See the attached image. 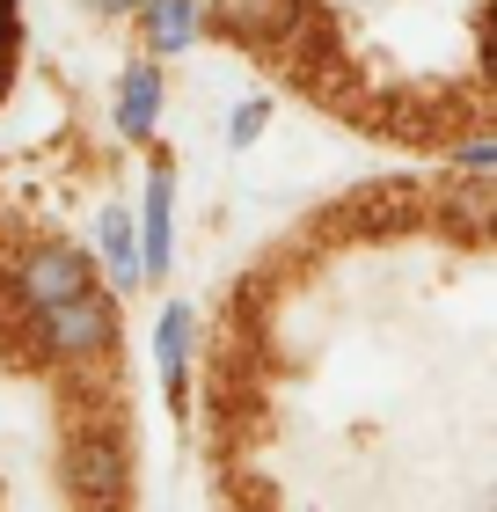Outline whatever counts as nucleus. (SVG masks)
Instances as JSON below:
<instances>
[{
  "mask_svg": "<svg viewBox=\"0 0 497 512\" xmlns=\"http://www.w3.org/2000/svg\"><path fill=\"white\" fill-rule=\"evenodd\" d=\"M154 118H161V74H154V66H132L125 88H117V132H125V139H147Z\"/></svg>",
  "mask_w": 497,
  "mask_h": 512,
  "instance_id": "5",
  "label": "nucleus"
},
{
  "mask_svg": "<svg viewBox=\"0 0 497 512\" xmlns=\"http://www.w3.org/2000/svg\"><path fill=\"white\" fill-rule=\"evenodd\" d=\"M154 359H161V388L169 403H183V359H191V308H169L154 330Z\"/></svg>",
  "mask_w": 497,
  "mask_h": 512,
  "instance_id": "6",
  "label": "nucleus"
},
{
  "mask_svg": "<svg viewBox=\"0 0 497 512\" xmlns=\"http://www.w3.org/2000/svg\"><path fill=\"white\" fill-rule=\"evenodd\" d=\"M103 8H132V0H103Z\"/></svg>",
  "mask_w": 497,
  "mask_h": 512,
  "instance_id": "13",
  "label": "nucleus"
},
{
  "mask_svg": "<svg viewBox=\"0 0 497 512\" xmlns=\"http://www.w3.org/2000/svg\"><path fill=\"white\" fill-rule=\"evenodd\" d=\"M103 249H110V278L139 286V242H132V213H103Z\"/></svg>",
  "mask_w": 497,
  "mask_h": 512,
  "instance_id": "9",
  "label": "nucleus"
},
{
  "mask_svg": "<svg viewBox=\"0 0 497 512\" xmlns=\"http://www.w3.org/2000/svg\"><path fill=\"white\" fill-rule=\"evenodd\" d=\"M88 256H74V249H37L30 264L15 271V286H22V300H30V308H52V300H66V293H81L88 286Z\"/></svg>",
  "mask_w": 497,
  "mask_h": 512,
  "instance_id": "2",
  "label": "nucleus"
},
{
  "mask_svg": "<svg viewBox=\"0 0 497 512\" xmlns=\"http://www.w3.org/2000/svg\"><path fill=\"white\" fill-rule=\"evenodd\" d=\"M212 22H220L227 37H293L300 30V0H212Z\"/></svg>",
  "mask_w": 497,
  "mask_h": 512,
  "instance_id": "3",
  "label": "nucleus"
},
{
  "mask_svg": "<svg viewBox=\"0 0 497 512\" xmlns=\"http://www.w3.org/2000/svg\"><path fill=\"white\" fill-rule=\"evenodd\" d=\"M8 52H15V22L0 15V88H8Z\"/></svg>",
  "mask_w": 497,
  "mask_h": 512,
  "instance_id": "12",
  "label": "nucleus"
},
{
  "mask_svg": "<svg viewBox=\"0 0 497 512\" xmlns=\"http://www.w3.org/2000/svg\"><path fill=\"white\" fill-rule=\"evenodd\" d=\"M44 315V344H52L59 359H96V352H110V300L96 293V286H81V293H66V300H52V308H37Z\"/></svg>",
  "mask_w": 497,
  "mask_h": 512,
  "instance_id": "1",
  "label": "nucleus"
},
{
  "mask_svg": "<svg viewBox=\"0 0 497 512\" xmlns=\"http://www.w3.org/2000/svg\"><path fill=\"white\" fill-rule=\"evenodd\" d=\"M74 491H88V498H117L125 491V469H117V454L103 447V439L74 454Z\"/></svg>",
  "mask_w": 497,
  "mask_h": 512,
  "instance_id": "8",
  "label": "nucleus"
},
{
  "mask_svg": "<svg viewBox=\"0 0 497 512\" xmlns=\"http://www.w3.org/2000/svg\"><path fill=\"white\" fill-rule=\"evenodd\" d=\"M461 161H468V169H497V147H490V139H468Z\"/></svg>",
  "mask_w": 497,
  "mask_h": 512,
  "instance_id": "11",
  "label": "nucleus"
},
{
  "mask_svg": "<svg viewBox=\"0 0 497 512\" xmlns=\"http://www.w3.org/2000/svg\"><path fill=\"white\" fill-rule=\"evenodd\" d=\"M0 15H8V0H0Z\"/></svg>",
  "mask_w": 497,
  "mask_h": 512,
  "instance_id": "14",
  "label": "nucleus"
},
{
  "mask_svg": "<svg viewBox=\"0 0 497 512\" xmlns=\"http://www.w3.org/2000/svg\"><path fill=\"white\" fill-rule=\"evenodd\" d=\"M264 118H271V103H264V96H249L242 110H234V147H249V139L264 132Z\"/></svg>",
  "mask_w": 497,
  "mask_h": 512,
  "instance_id": "10",
  "label": "nucleus"
},
{
  "mask_svg": "<svg viewBox=\"0 0 497 512\" xmlns=\"http://www.w3.org/2000/svg\"><path fill=\"white\" fill-rule=\"evenodd\" d=\"M191 22H198V0H147L154 52H183V44H191Z\"/></svg>",
  "mask_w": 497,
  "mask_h": 512,
  "instance_id": "7",
  "label": "nucleus"
},
{
  "mask_svg": "<svg viewBox=\"0 0 497 512\" xmlns=\"http://www.w3.org/2000/svg\"><path fill=\"white\" fill-rule=\"evenodd\" d=\"M169 198H176V176L154 169L147 176V220H139V235H147V249H139V278L169 271Z\"/></svg>",
  "mask_w": 497,
  "mask_h": 512,
  "instance_id": "4",
  "label": "nucleus"
}]
</instances>
